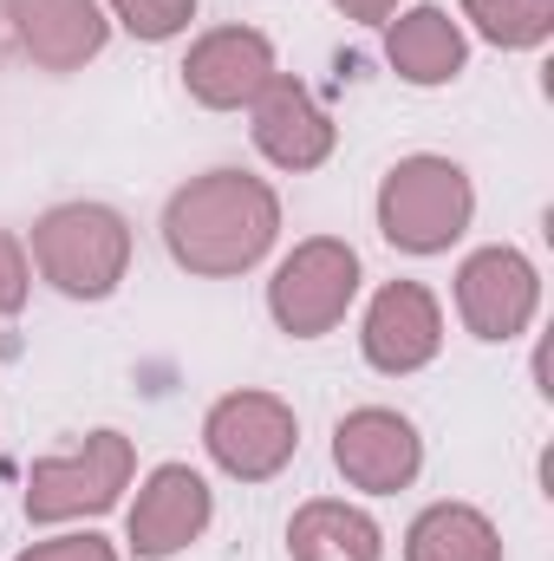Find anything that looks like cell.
<instances>
[{
    "mask_svg": "<svg viewBox=\"0 0 554 561\" xmlns=\"http://www.w3.org/2000/svg\"><path fill=\"white\" fill-rule=\"evenodd\" d=\"M280 236V196L249 176V170H209L196 183H183L163 209V249L176 255V268L189 275H242L255 268Z\"/></svg>",
    "mask_w": 554,
    "mask_h": 561,
    "instance_id": "6da1fadb",
    "label": "cell"
},
{
    "mask_svg": "<svg viewBox=\"0 0 554 561\" xmlns=\"http://www.w3.org/2000/svg\"><path fill=\"white\" fill-rule=\"evenodd\" d=\"M476 216V190L450 157H399L379 183V236L405 255H443Z\"/></svg>",
    "mask_w": 554,
    "mask_h": 561,
    "instance_id": "7a4b0ae2",
    "label": "cell"
},
{
    "mask_svg": "<svg viewBox=\"0 0 554 561\" xmlns=\"http://www.w3.org/2000/svg\"><path fill=\"white\" fill-rule=\"evenodd\" d=\"M33 268L72 300H105L131 268V222L105 203H59L33 222Z\"/></svg>",
    "mask_w": 554,
    "mask_h": 561,
    "instance_id": "3957f363",
    "label": "cell"
},
{
    "mask_svg": "<svg viewBox=\"0 0 554 561\" xmlns=\"http://www.w3.org/2000/svg\"><path fill=\"white\" fill-rule=\"evenodd\" d=\"M353 294H359V255L339 236H313V242H300L275 268V280H268V313H275L280 333L320 340V333H333L346 320Z\"/></svg>",
    "mask_w": 554,
    "mask_h": 561,
    "instance_id": "277c9868",
    "label": "cell"
},
{
    "mask_svg": "<svg viewBox=\"0 0 554 561\" xmlns=\"http://www.w3.org/2000/svg\"><path fill=\"white\" fill-rule=\"evenodd\" d=\"M125 483H131V437L92 431L72 457H46V463L26 470V516H33V523L105 516Z\"/></svg>",
    "mask_w": 554,
    "mask_h": 561,
    "instance_id": "5b68a950",
    "label": "cell"
},
{
    "mask_svg": "<svg viewBox=\"0 0 554 561\" xmlns=\"http://www.w3.org/2000/svg\"><path fill=\"white\" fill-rule=\"evenodd\" d=\"M203 444H209V457L229 477L268 483V477H280L293 463V450H300V419H293V405L275 399V392H229V399L209 405Z\"/></svg>",
    "mask_w": 554,
    "mask_h": 561,
    "instance_id": "8992f818",
    "label": "cell"
},
{
    "mask_svg": "<svg viewBox=\"0 0 554 561\" xmlns=\"http://www.w3.org/2000/svg\"><path fill=\"white\" fill-rule=\"evenodd\" d=\"M542 307V280L535 262L516 249H476L457 268V313L476 340H516Z\"/></svg>",
    "mask_w": 554,
    "mask_h": 561,
    "instance_id": "52a82bcc",
    "label": "cell"
},
{
    "mask_svg": "<svg viewBox=\"0 0 554 561\" xmlns=\"http://www.w3.org/2000/svg\"><path fill=\"white\" fill-rule=\"evenodd\" d=\"M333 463H339V477L353 490L392 496V490H405L424 470V437H417L412 419H399L385 405H359L333 431Z\"/></svg>",
    "mask_w": 554,
    "mask_h": 561,
    "instance_id": "ba28073f",
    "label": "cell"
},
{
    "mask_svg": "<svg viewBox=\"0 0 554 561\" xmlns=\"http://www.w3.org/2000/svg\"><path fill=\"white\" fill-rule=\"evenodd\" d=\"M268 79H275V46H268V33H255V26H216V33H203V39L189 46V59H183V85H189V99L209 105V112H242V105H255Z\"/></svg>",
    "mask_w": 554,
    "mask_h": 561,
    "instance_id": "9c48e42d",
    "label": "cell"
},
{
    "mask_svg": "<svg viewBox=\"0 0 554 561\" xmlns=\"http://www.w3.org/2000/svg\"><path fill=\"white\" fill-rule=\"evenodd\" d=\"M359 346H366L372 373H392V379H405V373H417V366H430L437 346H443L437 294L417 287V280H392V287H379V300L366 307V333H359Z\"/></svg>",
    "mask_w": 554,
    "mask_h": 561,
    "instance_id": "30bf717a",
    "label": "cell"
},
{
    "mask_svg": "<svg viewBox=\"0 0 554 561\" xmlns=\"http://www.w3.org/2000/svg\"><path fill=\"white\" fill-rule=\"evenodd\" d=\"M209 516H216L209 483L189 463H157L138 490V510H131V549L150 561L176 556V549H189L209 529Z\"/></svg>",
    "mask_w": 554,
    "mask_h": 561,
    "instance_id": "8fae6325",
    "label": "cell"
},
{
    "mask_svg": "<svg viewBox=\"0 0 554 561\" xmlns=\"http://www.w3.org/2000/svg\"><path fill=\"white\" fill-rule=\"evenodd\" d=\"M7 20L20 33L26 59L46 72H79L112 39V20L99 13V0H7Z\"/></svg>",
    "mask_w": 554,
    "mask_h": 561,
    "instance_id": "7c38bea8",
    "label": "cell"
},
{
    "mask_svg": "<svg viewBox=\"0 0 554 561\" xmlns=\"http://www.w3.org/2000/svg\"><path fill=\"white\" fill-rule=\"evenodd\" d=\"M255 150L275 163V170H320L333 157V118L320 112V99L275 72L255 99Z\"/></svg>",
    "mask_w": 554,
    "mask_h": 561,
    "instance_id": "4fadbf2b",
    "label": "cell"
},
{
    "mask_svg": "<svg viewBox=\"0 0 554 561\" xmlns=\"http://www.w3.org/2000/svg\"><path fill=\"white\" fill-rule=\"evenodd\" d=\"M385 59L399 66V79L412 85H450L470 59L463 46V26L443 13V7H412L385 26Z\"/></svg>",
    "mask_w": 554,
    "mask_h": 561,
    "instance_id": "5bb4252c",
    "label": "cell"
},
{
    "mask_svg": "<svg viewBox=\"0 0 554 561\" xmlns=\"http://www.w3.org/2000/svg\"><path fill=\"white\" fill-rule=\"evenodd\" d=\"M287 549H293V561H379L385 556V536H379V523L366 510L320 496V503L293 510Z\"/></svg>",
    "mask_w": 554,
    "mask_h": 561,
    "instance_id": "9a60e30c",
    "label": "cell"
},
{
    "mask_svg": "<svg viewBox=\"0 0 554 561\" xmlns=\"http://www.w3.org/2000/svg\"><path fill=\"white\" fill-rule=\"evenodd\" d=\"M405 561H503V536L470 503H430L405 536Z\"/></svg>",
    "mask_w": 554,
    "mask_h": 561,
    "instance_id": "2e32d148",
    "label": "cell"
},
{
    "mask_svg": "<svg viewBox=\"0 0 554 561\" xmlns=\"http://www.w3.org/2000/svg\"><path fill=\"white\" fill-rule=\"evenodd\" d=\"M463 20H476V33L496 46H542L554 33L549 0H463Z\"/></svg>",
    "mask_w": 554,
    "mask_h": 561,
    "instance_id": "e0dca14e",
    "label": "cell"
},
{
    "mask_svg": "<svg viewBox=\"0 0 554 561\" xmlns=\"http://www.w3.org/2000/svg\"><path fill=\"white\" fill-rule=\"evenodd\" d=\"M112 13L125 20L131 39H176L189 20H196V0H112Z\"/></svg>",
    "mask_w": 554,
    "mask_h": 561,
    "instance_id": "ac0fdd59",
    "label": "cell"
},
{
    "mask_svg": "<svg viewBox=\"0 0 554 561\" xmlns=\"http://www.w3.org/2000/svg\"><path fill=\"white\" fill-rule=\"evenodd\" d=\"M26 287H33V268H26V249L0 229V320L26 307Z\"/></svg>",
    "mask_w": 554,
    "mask_h": 561,
    "instance_id": "d6986e66",
    "label": "cell"
},
{
    "mask_svg": "<svg viewBox=\"0 0 554 561\" xmlns=\"http://www.w3.org/2000/svg\"><path fill=\"white\" fill-rule=\"evenodd\" d=\"M20 561H118V549H112L105 536H92V529H85V536H53V542H33Z\"/></svg>",
    "mask_w": 554,
    "mask_h": 561,
    "instance_id": "ffe728a7",
    "label": "cell"
},
{
    "mask_svg": "<svg viewBox=\"0 0 554 561\" xmlns=\"http://www.w3.org/2000/svg\"><path fill=\"white\" fill-rule=\"evenodd\" d=\"M346 20H392L399 13V0H333Z\"/></svg>",
    "mask_w": 554,
    "mask_h": 561,
    "instance_id": "44dd1931",
    "label": "cell"
}]
</instances>
